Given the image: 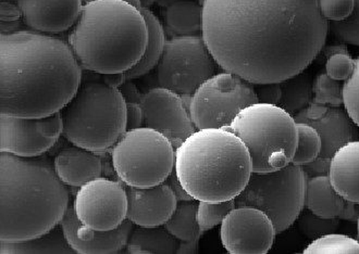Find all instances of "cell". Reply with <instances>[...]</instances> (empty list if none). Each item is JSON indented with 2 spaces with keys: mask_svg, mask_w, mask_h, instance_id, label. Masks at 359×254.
<instances>
[{
  "mask_svg": "<svg viewBox=\"0 0 359 254\" xmlns=\"http://www.w3.org/2000/svg\"><path fill=\"white\" fill-rule=\"evenodd\" d=\"M305 254H359V241L348 236L328 234L313 239L304 250Z\"/></svg>",
  "mask_w": 359,
  "mask_h": 254,
  "instance_id": "30",
  "label": "cell"
},
{
  "mask_svg": "<svg viewBox=\"0 0 359 254\" xmlns=\"http://www.w3.org/2000/svg\"><path fill=\"white\" fill-rule=\"evenodd\" d=\"M100 153L73 145L59 151L55 157L57 175L67 186L80 188L93 179L102 176L104 163Z\"/></svg>",
  "mask_w": 359,
  "mask_h": 254,
  "instance_id": "20",
  "label": "cell"
},
{
  "mask_svg": "<svg viewBox=\"0 0 359 254\" xmlns=\"http://www.w3.org/2000/svg\"><path fill=\"white\" fill-rule=\"evenodd\" d=\"M175 171L197 201L236 199L248 185L252 163L245 143L226 129H197L175 149Z\"/></svg>",
  "mask_w": 359,
  "mask_h": 254,
  "instance_id": "5",
  "label": "cell"
},
{
  "mask_svg": "<svg viewBox=\"0 0 359 254\" xmlns=\"http://www.w3.org/2000/svg\"><path fill=\"white\" fill-rule=\"evenodd\" d=\"M180 240L171 235L165 226L143 227L132 230L126 252L130 254L177 253Z\"/></svg>",
  "mask_w": 359,
  "mask_h": 254,
  "instance_id": "24",
  "label": "cell"
},
{
  "mask_svg": "<svg viewBox=\"0 0 359 254\" xmlns=\"http://www.w3.org/2000/svg\"><path fill=\"white\" fill-rule=\"evenodd\" d=\"M199 239L187 240V241H180L177 253H198Z\"/></svg>",
  "mask_w": 359,
  "mask_h": 254,
  "instance_id": "46",
  "label": "cell"
},
{
  "mask_svg": "<svg viewBox=\"0 0 359 254\" xmlns=\"http://www.w3.org/2000/svg\"><path fill=\"white\" fill-rule=\"evenodd\" d=\"M354 68L355 60L348 52H337L325 60V73L339 82L348 80Z\"/></svg>",
  "mask_w": 359,
  "mask_h": 254,
  "instance_id": "36",
  "label": "cell"
},
{
  "mask_svg": "<svg viewBox=\"0 0 359 254\" xmlns=\"http://www.w3.org/2000/svg\"><path fill=\"white\" fill-rule=\"evenodd\" d=\"M21 21H13V22H1V35L11 34L15 31H20Z\"/></svg>",
  "mask_w": 359,
  "mask_h": 254,
  "instance_id": "47",
  "label": "cell"
},
{
  "mask_svg": "<svg viewBox=\"0 0 359 254\" xmlns=\"http://www.w3.org/2000/svg\"><path fill=\"white\" fill-rule=\"evenodd\" d=\"M313 84L311 74L306 71L280 82L282 92L280 107L293 116L309 107L313 101Z\"/></svg>",
  "mask_w": 359,
  "mask_h": 254,
  "instance_id": "27",
  "label": "cell"
},
{
  "mask_svg": "<svg viewBox=\"0 0 359 254\" xmlns=\"http://www.w3.org/2000/svg\"><path fill=\"white\" fill-rule=\"evenodd\" d=\"M145 115L141 104L128 102L126 104V131L143 127Z\"/></svg>",
  "mask_w": 359,
  "mask_h": 254,
  "instance_id": "39",
  "label": "cell"
},
{
  "mask_svg": "<svg viewBox=\"0 0 359 254\" xmlns=\"http://www.w3.org/2000/svg\"><path fill=\"white\" fill-rule=\"evenodd\" d=\"M343 106L359 127V58L355 59L352 76L343 84Z\"/></svg>",
  "mask_w": 359,
  "mask_h": 254,
  "instance_id": "35",
  "label": "cell"
},
{
  "mask_svg": "<svg viewBox=\"0 0 359 254\" xmlns=\"http://www.w3.org/2000/svg\"><path fill=\"white\" fill-rule=\"evenodd\" d=\"M297 222L303 235L313 240L332 234L339 227V218H321L309 210L302 211Z\"/></svg>",
  "mask_w": 359,
  "mask_h": 254,
  "instance_id": "33",
  "label": "cell"
},
{
  "mask_svg": "<svg viewBox=\"0 0 359 254\" xmlns=\"http://www.w3.org/2000/svg\"><path fill=\"white\" fill-rule=\"evenodd\" d=\"M329 31L343 44L359 46V0H355L353 13L346 20L329 23Z\"/></svg>",
  "mask_w": 359,
  "mask_h": 254,
  "instance_id": "34",
  "label": "cell"
},
{
  "mask_svg": "<svg viewBox=\"0 0 359 254\" xmlns=\"http://www.w3.org/2000/svg\"><path fill=\"white\" fill-rule=\"evenodd\" d=\"M307 179L304 167L294 163L272 172H252L236 198V206L259 209L269 216L279 234L293 225L305 208Z\"/></svg>",
  "mask_w": 359,
  "mask_h": 254,
  "instance_id": "9",
  "label": "cell"
},
{
  "mask_svg": "<svg viewBox=\"0 0 359 254\" xmlns=\"http://www.w3.org/2000/svg\"><path fill=\"white\" fill-rule=\"evenodd\" d=\"M297 123H306L318 132L321 139V151L313 162L305 165L306 174H328L331 159L339 149L358 137L357 125L346 110L328 107L311 102L309 107L294 115Z\"/></svg>",
  "mask_w": 359,
  "mask_h": 254,
  "instance_id": "13",
  "label": "cell"
},
{
  "mask_svg": "<svg viewBox=\"0 0 359 254\" xmlns=\"http://www.w3.org/2000/svg\"><path fill=\"white\" fill-rule=\"evenodd\" d=\"M163 6L165 31L172 37L202 34L203 3L196 0H157Z\"/></svg>",
  "mask_w": 359,
  "mask_h": 254,
  "instance_id": "22",
  "label": "cell"
},
{
  "mask_svg": "<svg viewBox=\"0 0 359 254\" xmlns=\"http://www.w3.org/2000/svg\"><path fill=\"white\" fill-rule=\"evenodd\" d=\"M0 169V240L22 241L39 237L61 223L70 206V195L49 157L1 153Z\"/></svg>",
  "mask_w": 359,
  "mask_h": 254,
  "instance_id": "3",
  "label": "cell"
},
{
  "mask_svg": "<svg viewBox=\"0 0 359 254\" xmlns=\"http://www.w3.org/2000/svg\"><path fill=\"white\" fill-rule=\"evenodd\" d=\"M146 24L149 27V43L145 54L139 63L126 72V80L141 78L151 72L161 60L165 45V31L161 21L151 13V9H142Z\"/></svg>",
  "mask_w": 359,
  "mask_h": 254,
  "instance_id": "26",
  "label": "cell"
},
{
  "mask_svg": "<svg viewBox=\"0 0 359 254\" xmlns=\"http://www.w3.org/2000/svg\"><path fill=\"white\" fill-rule=\"evenodd\" d=\"M0 19L1 22H13L23 19L22 10L15 1L1 0L0 3Z\"/></svg>",
  "mask_w": 359,
  "mask_h": 254,
  "instance_id": "40",
  "label": "cell"
},
{
  "mask_svg": "<svg viewBox=\"0 0 359 254\" xmlns=\"http://www.w3.org/2000/svg\"><path fill=\"white\" fill-rule=\"evenodd\" d=\"M313 104L339 108L343 104V85L327 73H321L313 80Z\"/></svg>",
  "mask_w": 359,
  "mask_h": 254,
  "instance_id": "32",
  "label": "cell"
},
{
  "mask_svg": "<svg viewBox=\"0 0 359 254\" xmlns=\"http://www.w3.org/2000/svg\"><path fill=\"white\" fill-rule=\"evenodd\" d=\"M1 254L76 253L69 245L60 224L44 235L22 241L0 240Z\"/></svg>",
  "mask_w": 359,
  "mask_h": 254,
  "instance_id": "25",
  "label": "cell"
},
{
  "mask_svg": "<svg viewBox=\"0 0 359 254\" xmlns=\"http://www.w3.org/2000/svg\"><path fill=\"white\" fill-rule=\"evenodd\" d=\"M197 209L198 201L195 199L179 201L172 216L163 226L180 241L202 238L204 232L197 223Z\"/></svg>",
  "mask_w": 359,
  "mask_h": 254,
  "instance_id": "28",
  "label": "cell"
},
{
  "mask_svg": "<svg viewBox=\"0 0 359 254\" xmlns=\"http://www.w3.org/2000/svg\"><path fill=\"white\" fill-rule=\"evenodd\" d=\"M359 218V204L353 201L345 200L344 206L341 211L339 220H348V222H357Z\"/></svg>",
  "mask_w": 359,
  "mask_h": 254,
  "instance_id": "43",
  "label": "cell"
},
{
  "mask_svg": "<svg viewBox=\"0 0 359 254\" xmlns=\"http://www.w3.org/2000/svg\"><path fill=\"white\" fill-rule=\"evenodd\" d=\"M0 111L19 118L60 112L82 84V66L70 45L32 29L0 37Z\"/></svg>",
  "mask_w": 359,
  "mask_h": 254,
  "instance_id": "2",
  "label": "cell"
},
{
  "mask_svg": "<svg viewBox=\"0 0 359 254\" xmlns=\"http://www.w3.org/2000/svg\"><path fill=\"white\" fill-rule=\"evenodd\" d=\"M73 206L83 225L96 230H116L128 216L126 185L120 179H93L79 188Z\"/></svg>",
  "mask_w": 359,
  "mask_h": 254,
  "instance_id": "12",
  "label": "cell"
},
{
  "mask_svg": "<svg viewBox=\"0 0 359 254\" xmlns=\"http://www.w3.org/2000/svg\"><path fill=\"white\" fill-rule=\"evenodd\" d=\"M226 129L245 143L252 172L277 171L293 160L299 141L297 123L277 104L256 102L242 110Z\"/></svg>",
  "mask_w": 359,
  "mask_h": 254,
  "instance_id": "7",
  "label": "cell"
},
{
  "mask_svg": "<svg viewBox=\"0 0 359 254\" xmlns=\"http://www.w3.org/2000/svg\"><path fill=\"white\" fill-rule=\"evenodd\" d=\"M328 175L344 200L359 204V141H350L335 153Z\"/></svg>",
  "mask_w": 359,
  "mask_h": 254,
  "instance_id": "21",
  "label": "cell"
},
{
  "mask_svg": "<svg viewBox=\"0 0 359 254\" xmlns=\"http://www.w3.org/2000/svg\"><path fill=\"white\" fill-rule=\"evenodd\" d=\"M126 189L128 194L126 218L135 226L165 225L177 208V197L167 183L146 188L126 185Z\"/></svg>",
  "mask_w": 359,
  "mask_h": 254,
  "instance_id": "18",
  "label": "cell"
},
{
  "mask_svg": "<svg viewBox=\"0 0 359 254\" xmlns=\"http://www.w3.org/2000/svg\"><path fill=\"white\" fill-rule=\"evenodd\" d=\"M337 52H348L347 50L346 45L339 44V45H331V46L323 47V50L320 51V54L317 57V60L323 61L327 60L329 57L332 55L337 54Z\"/></svg>",
  "mask_w": 359,
  "mask_h": 254,
  "instance_id": "45",
  "label": "cell"
},
{
  "mask_svg": "<svg viewBox=\"0 0 359 254\" xmlns=\"http://www.w3.org/2000/svg\"><path fill=\"white\" fill-rule=\"evenodd\" d=\"M149 27L141 10L122 0H93L83 6L68 44L83 70L126 73L145 54Z\"/></svg>",
  "mask_w": 359,
  "mask_h": 254,
  "instance_id": "4",
  "label": "cell"
},
{
  "mask_svg": "<svg viewBox=\"0 0 359 254\" xmlns=\"http://www.w3.org/2000/svg\"><path fill=\"white\" fill-rule=\"evenodd\" d=\"M297 132L299 141L292 163L305 167L313 162L320 155V135L313 126L306 123H297Z\"/></svg>",
  "mask_w": 359,
  "mask_h": 254,
  "instance_id": "29",
  "label": "cell"
},
{
  "mask_svg": "<svg viewBox=\"0 0 359 254\" xmlns=\"http://www.w3.org/2000/svg\"><path fill=\"white\" fill-rule=\"evenodd\" d=\"M141 104L144 126L165 135L175 149L197 131L182 96L172 90L153 88L144 94Z\"/></svg>",
  "mask_w": 359,
  "mask_h": 254,
  "instance_id": "16",
  "label": "cell"
},
{
  "mask_svg": "<svg viewBox=\"0 0 359 254\" xmlns=\"http://www.w3.org/2000/svg\"><path fill=\"white\" fill-rule=\"evenodd\" d=\"M355 0H318L321 15L328 22H341L350 17Z\"/></svg>",
  "mask_w": 359,
  "mask_h": 254,
  "instance_id": "37",
  "label": "cell"
},
{
  "mask_svg": "<svg viewBox=\"0 0 359 254\" xmlns=\"http://www.w3.org/2000/svg\"><path fill=\"white\" fill-rule=\"evenodd\" d=\"M119 90L126 104L128 102L141 104L142 99H143L144 94L140 92L139 88L136 87V85L131 80H126L124 84L120 86Z\"/></svg>",
  "mask_w": 359,
  "mask_h": 254,
  "instance_id": "41",
  "label": "cell"
},
{
  "mask_svg": "<svg viewBox=\"0 0 359 254\" xmlns=\"http://www.w3.org/2000/svg\"><path fill=\"white\" fill-rule=\"evenodd\" d=\"M122 1H126V3H130V5L133 6V7L142 10L141 1H140V0H122Z\"/></svg>",
  "mask_w": 359,
  "mask_h": 254,
  "instance_id": "49",
  "label": "cell"
},
{
  "mask_svg": "<svg viewBox=\"0 0 359 254\" xmlns=\"http://www.w3.org/2000/svg\"><path fill=\"white\" fill-rule=\"evenodd\" d=\"M93 0H82L83 5H86V3H90Z\"/></svg>",
  "mask_w": 359,
  "mask_h": 254,
  "instance_id": "50",
  "label": "cell"
},
{
  "mask_svg": "<svg viewBox=\"0 0 359 254\" xmlns=\"http://www.w3.org/2000/svg\"><path fill=\"white\" fill-rule=\"evenodd\" d=\"M219 69L201 35L171 37L165 41L157 64L158 83L161 87L182 97H192L197 88L217 74Z\"/></svg>",
  "mask_w": 359,
  "mask_h": 254,
  "instance_id": "11",
  "label": "cell"
},
{
  "mask_svg": "<svg viewBox=\"0 0 359 254\" xmlns=\"http://www.w3.org/2000/svg\"><path fill=\"white\" fill-rule=\"evenodd\" d=\"M102 82L109 87L119 88L126 80V73H111V74H100Z\"/></svg>",
  "mask_w": 359,
  "mask_h": 254,
  "instance_id": "44",
  "label": "cell"
},
{
  "mask_svg": "<svg viewBox=\"0 0 359 254\" xmlns=\"http://www.w3.org/2000/svg\"><path fill=\"white\" fill-rule=\"evenodd\" d=\"M278 232L267 214L254 206H236L220 227V239L230 254H265Z\"/></svg>",
  "mask_w": 359,
  "mask_h": 254,
  "instance_id": "15",
  "label": "cell"
},
{
  "mask_svg": "<svg viewBox=\"0 0 359 254\" xmlns=\"http://www.w3.org/2000/svg\"><path fill=\"white\" fill-rule=\"evenodd\" d=\"M60 225L69 245L79 254L119 253L126 249L134 228V224L126 218L116 230H93L78 220L73 204L69 206Z\"/></svg>",
  "mask_w": 359,
  "mask_h": 254,
  "instance_id": "17",
  "label": "cell"
},
{
  "mask_svg": "<svg viewBox=\"0 0 359 254\" xmlns=\"http://www.w3.org/2000/svg\"><path fill=\"white\" fill-rule=\"evenodd\" d=\"M236 208V199L221 201V202H208L198 201L197 209V223L203 232L212 230L221 225L231 211Z\"/></svg>",
  "mask_w": 359,
  "mask_h": 254,
  "instance_id": "31",
  "label": "cell"
},
{
  "mask_svg": "<svg viewBox=\"0 0 359 254\" xmlns=\"http://www.w3.org/2000/svg\"><path fill=\"white\" fill-rule=\"evenodd\" d=\"M60 112L63 137L93 153L111 150L126 132V100L119 88L102 80L82 83Z\"/></svg>",
  "mask_w": 359,
  "mask_h": 254,
  "instance_id": "6",
  "label": "cell"
},
{
  "mask_svg": "<svg viewBox=\"0 0 359 254\" xmlns=\"http://www.w3.org/2000/svg\"><path fill=\"white\" fill-rule=\"evenodd\" d=\"M329 33L318 0H203L202 36L221 70L252 84L311 66Z\"/></svg>",
  "mask_w": 359,
  "mask_h": 254,
  "instance_id": "1",
  "label": "cell"
},
{
  "mask_svg": "<svg viewBox=\"0 0 359 254\" xmlns=\"http://www.w3.org/2000/svg\"><path fill=\"white\" fill-rule=\"evenodd\" d=\"M141 1L142 9H151V6L157 1V0H140Z\"/></svg>",
  "mask_w": 359,
  "mask_h": 254,
  "instance_id": "48",
  "label": "cell"
},
{
  "mask_svg": "<svg viewBox=\"0 0 359 254\" xmlns=\"http://www.w3.org/2000/svg\"><path fill=\"white\" fill-rule=\"evenodd\" d=\"M357 232H358V238H359V218L357 220Z\"/></svg>",
  "mask_w": 359,
  "mask_h": 254,
  "instance_id": "51",
  "label": "cell"
},
{
  "mask_svg": "<svg viewBox=\"0 0 359 254\" xmlns=\"http://www.w3.org/2000/svg\"><path fill=\"white\" fill-rule=\"evenodd\" d=\"M62 132L61 112L39 119L1 114L0 151L18 157H39L54 147Z\"/></svg>",
  "mask_w": 359,
  "mask_h": 254,
  "instance_id": "14",
  "label": "cell"
},
{
  "mask_svg": "<svg viewBox=\"0 0 359 254\" xmlns=\"http://www.w3.org/2000/svg\"><path fill=\"white\" fill-rule=\"evenodd\" d=\"M165 183H167L169 187L172 189L173 194L177 197V202H179V201L192 200V199H194L187 194L184 187H183V185L180 182V179L177 178L175 171H173V172L169 175V177H168Z\"/></svg>",
  "mask_w": 359,
  "mask_h": 254,
  "instance_id": "42",
  "label": "cell"
},
{
  "mask_svg": "<svg viewBox=\"0 0 359 254\" xmlns=\"http://www.w3.org/2000/svg\"><path fill=\"white\" fill-rule=\"evenodd\" d=\"M258 102L277 104L281 100V86L280 83H267V84H254Z\"/></svg>",
  "mask_w": 359,
  "mask_h": 254,
  "instance_id": "38",
  "label": "cell"
},
{
  "mask_svg": "<svg viewBox=\"0 0 359 254\" xmlns=\"http://www.w3.org/2000/svg\"><path fill=\"white\" fill-rule=\"evenodd\" d=\"M22 10V22L32 31L59 34L72 29L80 17L82 0H15Z\"/></svg>",
  "mask_w": 359,
  "mask_h": 254,
  "instance_id": "19",
  "label": "cell"
},
{
  "mask_svg": "<svg viewBox=\"0 0 359 254\" xmlns=\"http://www.w3.org/2000/svg\"><path fill=\"white\" fill-rule=\"evenodd\" d=\"M258 102L254 84L234 73H217L189 98V110L196 129H226L242 110Z\"/></svg>",
  "mask_w": 359,
  "mask_h": 254,
  "instance_id": "10",
  "label": "cell"
},
{
  "mask_svg": "<svg viewBox=\"0 0 359 254\" xmlns=\"http://www.w3.org/2000/svg\"><path fill=\"white\" fill-rule=\"evenodd\" d=\"M110 153L114 172L126 186L146 188L163 184L175 171L172 143L146 126L126 131Z\"/></svg>",
  "mask_w": 359,
  "mask_h": 254,
  "instance_id": "8",
  "label": "cell"
},
{
  "mask_svg": "<svg viewBox=\"0 0 359 254\" xmlns=\"http://www.w3.org/2000/svg\"><path fill=\"white\" fill-rule=\"evenodd\" d=\"M344 201L331 184L328 174L313 175L307 179L305 208L316 216L339 218Z\"/></svg>",
  "mask_w": 359,
  "mask_h": 254,
  "instance_id": "23",
  "label": "cell"
}]
</instances>
